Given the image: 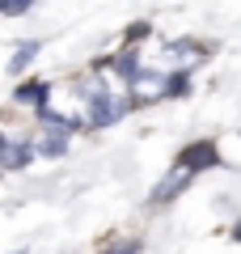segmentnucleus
Wrapping results in <instances>:
<instances>
[]
</instances>
